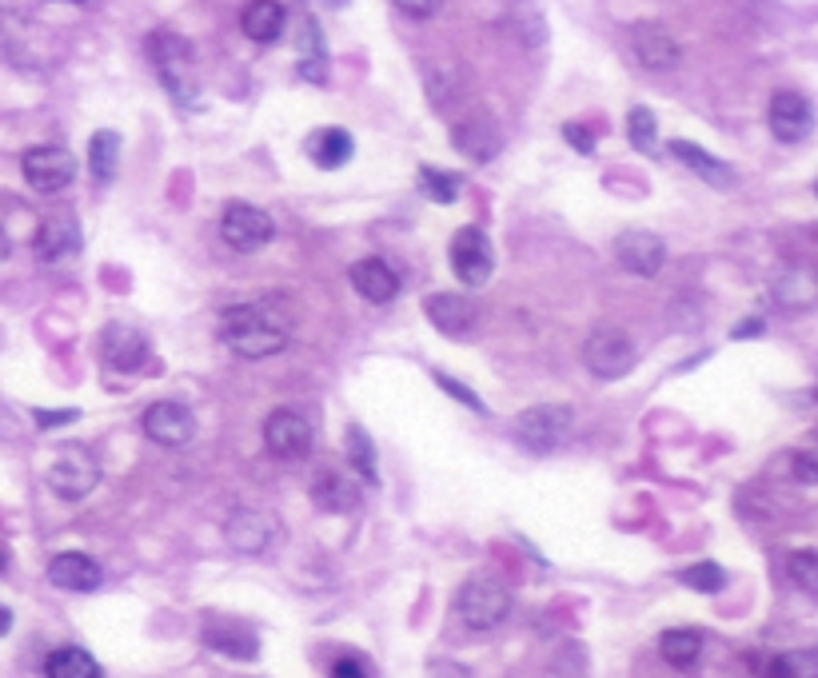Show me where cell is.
<instances>
[{"mask_svg": "<svg viewBox=\"0 0 818 678\" xmlns=\"http://www.w3.org/2000/svg\"><path fill=\"white\" fill-rule=\"evenodd\" d=\"M615 260L631 276L650 280V276H659L667 268V244L659 236H650V232H623L615 240Z\"/></svg>", "mask_w": 818, "mask_h": 678, "instance_id": "obj_14", "label": "cell"}, {"mask_svg": "<svg viewBox=\"0 0 818 678\" xmlns=\"http://www.w3.org/2000/svg\"><path fill=\"white\" fill-rule=\"evenodd\" d=\"M283 21H288V12H283L280 0H252L248 9L240 12V29L248 41L256 44H272L280 41L283 32Z\"/></svg>", "mask_w": 818, "mask_h": 678, "instance_id": "obj_21", "label": "cell"}, {"mask_svg": "<svg viewBox=\"0 0 818 678\" xmlns=\"http://www.w3.org/2000/svg\"><path fill=\"white\" fill-rule=\"evenodd\" d=\"M204 643H208L212 650H224V655H232V658H256V655H260V643H256L252 631H244L240 623H224V618L208 623V631H204Z\"/></svg>", "mask_w": 818, "mask_h": 678, "instance_id": "obj_24", "label": "cell"}, {"mask_svg": "<svg viewBox=\"0 0 818 678\" xmlns=\"http://www.w3.org/2000/svg\"><path fill=\"white\" fill-rule=\"evenodd\" d=\"M44 678H105V670L85 647H61L44 663Z\"/></svg>", "mask_w": 818, "mask_h": 678, "instance_id": "obj_27", "label": "cell"}, {"mask_svg": "<svg viewBox=\"0 0 818 678\" xmlns=\"http://www.w3.org/2000/svg\"><path fill=\"white\" fill-rule=\"evenodd\" d=\"M220 340L240 359H268L288 344V324L272 312V303H236L220 312Z\"/></svg>", "mask_w": 818, "mask_h": 678, "instance_id": "obj_1", "label": "cell"}, {"mask_svg": "<svg viewBox=\"0 0 818 678\" xmlns=\"http://www.w3.org/2000/svg\"><path fill=\"white\" fill-rule=\"evenodd\" d=\"M100 352H105L108 367L116 372H140L148 364V335L140 327H128V324H108L105 335H100Z\"/></svg>", "mask_w": 818, "mask_h": 678, "instance_id": "obj_16", "label": "cell"}, {"mask_svg": "<svg viewBox=\"0 0 818 678\" xmlns=\"http://www.w3.org/2000/svg\"><path fill=\"white\" fill-rule=\"evenodd\" d=\"M563 136L571 140V148H579V152H595V140H591L588 128H579V125H563Z\"/></svg>", "mask_w": 818, "mask_h": 678, "instance_id": "obj_40", "label": "cell"}, {"mask_svg": "<svg viewBox=\"0 0 818 678\" xmlns=\"http://www.w3.org/2000/svg\"><path fill=\"white\" fill-rule=\"evenodd\" d=\"M766 120H771V132H775V140H783V144H798V140H807L810 128H815L810 100L803 93H790V88L775 93Z\"/></svg>", "mask_w": 818, "mask_h": 678, "instance_id": "obj_15", "label": "cell"}, {"mask_svg": "<svg viewBox=\"0 0 818 678\" xmlns=\"http://www.w3.org/2000/svg\"><path fill=\"white\" fill-rule=\"evenodd\" d=\"M24 168V180H29V189L44 192V196H56V192H64L68 184L76 180V157L68 152V148L61 144H41V148H29L21 160Z\"/></svg>", "mask_w": 818, "mask_h": 678, "instance_id": "obj_6", "label": "cell"}, {"mask_svg": "<svg viewBox=\"0 0 818 678\" xmlns=\"http://www.w3.org/2000/svg\"><path fill=\"white\" fill-rule=\"evenodd\" d=\"M671 152L682 160V164L691 168L695 176H699V180H707L711 189H731V184H734L731 164H723V160L707 157V152H703V148H699V144H687V140H675V144H671Z\"/></svg>", "mask_w": 818, "mask_h": 678, "instance_id": "obj_23", "label": "cell"}, {"mask_svg": "<svg viewBox=\"0 0 818 678\" xmlns=\"http://www.w3.org/2000/svg\"><path fill=\"white\" fill-rule=\"evenodd\" d=\"M68 4H85V0H68Z\"/></svg>", "mask_w": 818, "mask_h": 678, "instance_id": "obj_48", "label": "cell"}, {"mask_svg": "<svg viewBox=\"0 0 818 678\" xmlns=\"http://www.w3.org/2000/svg\"><path fill=\"white\" fill-rule=\"evenodd\" d=\"M420 189H423V196H431L435 204H455V196H460V180L423 164L420 168Z\"/></svg>", "mask_w": 818, "mask_h": 678, "instance_id": "obj_32", "label": "cell"}, {"mask_svg": "<svg viewBox=\"0 0 818 678\" xmlns=\"http://www.w3.org/2000/svg\"><path fill=\"white\" fill-rule=\"evenodd\" d=\"M332 678H372V675H367V667L359 658H340L336 667H332Z\"/></svg>", "mask_w": 818, "mask_h": 678, "instance_id": "obj_41", "label": "cell"}, {"mask_svg": "<svg viewBox=\"0 0 818 678\" xmlns=\"http://www.w3.org/2000/svg\"><path fill=\"white\" fill-rule=\"evenodd\" d=\"M746 335H763V320H743L734 327V340H746Z\"/></svg>", "mask_w": 818, "mask_h": 678, "instance_id": "obj_44", "label": "cell"}, {"mask_svg": "<svg viewBox=\"0 0 818 678\" xmlns=\"http://www.w3.org/2000/svg\"><path fill=\"white\" fill-rule=\"evenodd\" d=\"M428 678H472V675H467L460 663H448V658H440V663H431V667H428Z\"/></svg>", "mask_w": 818, "mask_h": 678, "instance_id": "obj_42", "label": "cell"}, {"mask_svg": "<svg viewBox=\"0 0 818 678\" xmlns=\"http://www.w3.org/2000/svg\"><path fill=\"white\" fill-rule=\"evenodd\" d=\"M312 499L320 512H352L359 503V491L352 487V480H344L340 471H320L312 487Z\"/></svg>", "mask_w": 818, "mask_h": 678, "instance_id": "obj_25", "label": "cell"}, {"mask_svg": "<svg viewBox=\"0 0 818 678\" xmlns=\"http://www.w3.org/2000/svg\"><path fill=\"white\" fill-rule=\"evenodd\" d=\"M583 359H588L591 376L599 379H623L635 367V344L620 327H595L583 344Z\"/></svg>", "mask_w": 818, "mask_h": 678, "instance_id": "obj_7", "label": "cell"}, {"mask_svg": "<svg viewBox=\"0 0 818 678\" xmlns=\"http://www.w3.org/2000/svg\"><path fill=\"white\" fill-rule=\"evenodd\" d=\"M455 615L472 631H492V626H499L512 615V591L504 583H495V579H472L455 595Z\"/></svg>", "mask_w": 818, "mask_h": 678, "instance_id": "obj_3", "label": "cell"}, {"mask_svg": "<svg viewBox=\"0 0 818 678\" xmlns=\"http://www.w3.org/2000/svg\"><path fill=\"white\" fill-rule=\"evenodd\" d=\"M795 475H798V483H815L818 480L815 460H810V455H798V460H795Z\"/></svg>", "mask_w": 818, "mask_h": 678, "instance_id": "obj_43", "label": "cell"}, {"mask_svg": "<svg viewBox=\"0 0 818 678\" xmlns=\"http://www.w3.org/2000/svg\"><path fill=\"white\" fill-rule=\"evenodd\" d=\"M682 583L691 586V591H703V595H714V591H723L726 586V571L719 563H695L682 571Z\"/></svg>", "mask_w": 818, "mask_h": 678, "instance_id": "obj_35", "label": "cell"}, {"mask_svg": "<svg viewBox=\"0 0 818 678\" xmlns=\"http://www.w3.org/2000/svg\"><path fill=\"white\" fill-rule=\"evenodd\" d=\"M140 428L160 448H184L196 435V416L184 403H176V399H160V403H152L144 411Z\"/></svg>", "mask_w": 818, "mask_h": 678, "instance_id": "obj_11", "label": "cell"}, {"mask_svg": "<svg viewBox=\"0 0 818 678\" xmlns=\"http://www.w3.org/2000/svg\"><path fill=\"white\" fill-rule=\"evenodd\" d=\"M347 460H352V467L359 471V480L367 483H379V471H376V448H372V439H367L364 428H347Z\"/></svg>", "mask_w": 818, "mask_h": 678, "instance_id": "obj_31", "label": "cell"}, {"mask_svg": "<svg viewBox=\"0 0 818 678\" xmlns=\"http://www.w3.org/2000/svg\"><path fill=\"white\" fill-rule=\"evenodd\" d=\"M49 579H53L61 591H96V586L105 583V571H100V563L88 559V555L64 551L49 563Z\"/></svg>", "mask_w": 818, "mask_h": 678, "instance_id": "obj_18", "label": "cell"}, {"mask_svg": "<svg viewBox=\"0 0 818 678\" xmlns=\"http://www.w3.org/2000/svg\"><path fill=\"white\" fill-rule=\"evenodd\" d=\"M787 571H790V579H795L807 595H815L818 591V555L815 551H795L787 559Z\"/></svg>", "mask_w": 818, "mask_h": 678, "instance_id": "obj_36", "label": "cell"}, {"mask_svg": "<svg viewBox=\"0 0 818 678\" xmlns=\"http://www.w3.org/2000/svg\"><path fill=\"white\" fill-rule=\"evenodd\" d=\"M818 658L815 650H790V655L771 663V678H815Z\"/></svg>", "mask_w": 818, "mask_h": 678, "instance_id": "obj_33", "label": "cell"}, {"mask_svg": "<svg viewBox=\"0 0 818 678\" xmlns=\"http://www.w3.org/2000/svg\"><path fill=\"white\" fill-rule=\"evenodd\" d=\"M567 431H571V407L563 403H539L515 416V439L536 455L556 451L567 439Z\"/></svg>", "mask_w": 818, "mask_h": 678, "instance_id": "obj_5", "label": "cell"}, {"mask_svg": "<svg viewBox=\"0 0 818 678\" xmlns=\"http://www.w3.org/2000/svg\"><path fill=\"white\" fill-rule=\"evenodd\" d=\"M0 571H4V551H0Z\"/></svg>", "mask_w": 818, "mask_h": 678, "instance_id": "obj_47", "label": "cell"}, {"mask_svg": "<svg viewBox=\"0 0 818 678\" xmlns=\"http://www.w3.org/2000/svg\"><path fill=\"white\" fill-rule=\"evenodd\" d=\"M9 626H12V615H9V606L0 603V635H9Z\"/></svg>", "mask_w": 818, "mask_h": 678, "instance_id": "obj_45", "label": "cell"}, {"mask_svg": "<svg viewBox=\"0 0 818 678\" xmlns=\"http://www.w3.org/2000/svg\"><path fill=\"white\" fill-rule=\"evenodd\" d=\"M627 36H631V53H635V61H639L643 68H650V73H667V68L679 64L682 49L663 24L639 21V24H631Z\"/></svg>", "mask_w": 818, "mask_h": 678, "instance_id": "obj_12", "label": "cell"}, {"mask_svg": "<svg viewBox=\"0 0 818 678\" xmlns=\"http://www.w3.org/2000/svg\"><path fill=\"white\" fill-rule=\"evenodd\" d=\"M435 384H440V387H448V396H452V399H460V403H467V407H472V411H480V416H483V411H487V407H483V399L475 396L472 387L455 384L452 376H443V372H440V376H435Z\"/></svg>", "mask_w": 818, "mask_h": 678, "instance_id": "obj_37", "label": "cell"}, {"mask_svg": "<svg viewBox=\"0 0 818 678\" xmlns=\"http://www.w3.org/2000/svg\"><path fill=\"white\" fill-rule=\"evenodd\" d=\"M659 655L679 670L695 667L699 655H703V635L691 631V626H675V631H667V635L659 638Z\"/></svg>", "mask_w": 818, "mask_h": 678, "instance_id": "obj_28", "label": "cell"}, {"mask_svg": "<svg viewBox=\"0 0 818 678\" xmlns=\"http://www.w3.org/2000/svg\"><path fill=\"white\" fill-rule=\"evenodd\" d=\"M304 152H308V160H312L315 168L332 172V168H344L347 160H352L356 144H352V136H347L344 128H315V132L308 136Z\"/></svg>", "mask_w": 818, "mask_h": 678, "instance_id": "obj_20", "label": "cell"}, {"mask_svg": "<svg viewBox=\"0 0 818 678\" xmlns=\"http://www.w3.org/2000/svg\"><path fill=\"white\" fill-rule=\"evenodd\" d=\"M452 271L467 288H483L495 271V251L480 228H460L452 240Z\"/></svg>", "mask_w": 818, "mask_h": 678, "instance_id": "obj_9", "label": "cell"}, {"mask_svg": "<svg viewBox=\"0 0 818 678\" xmlns=\"http://www.w3.org/2000/svg\"><path fill=\"white\" fill-rule=\"evenodd\" d=\"M276 535H280L276 519L268 512H256V507H240L224 523V539L244 555H263L276 542Z\"/></svg>", "mask_w": 818, "mask_h": 678, "instance_id": "obj_13", "label": "cell"}, {"mask_svg": "<svg viewBox=\"0 0 818 678\" xmlns=\"http://www.w3.org/2000/svg\"><path fill=\"white\" fill-rule=\"evenodd\" d=\"M403 17H411V21H428V17H435V12L443 9V0H391Z\"/></svg>", "mask_w": 818, "mask_h": 678, "instance_id": "obj_38", "label": "cell"}, {"mask_svg": "<svg viewBox=\"0 0 818 678\" xmlns=\"http://www.w3.org/2000/svg\"><path fill=\"white\" fill-rule=\"evenodd\" d=\"M455 148L475 164H487L499 152V132L487 120H467V125L455 128Z\"/></svg>", "mask_w": 818, "mask_h": 678, "instance_id": "obj_26", "label": "cell"}, {"mask_svg": "<svg viewBox=\"0 0 818 678\" xmlns=\"http://www.w3.org/2000/svg\"><path fill=\"white\" fill-rule=\"evenodd\" d=\"M220 236H224V244L236 251H260L272 244L276 224L268 212L252 208V204H232L220 219Z\"/></svg>", "mask_w": 818, "mask_h": 678, "instance_id": "obj_10", "label": "cell"}, {"mask_svg": "<svg viewBox=\"0 0 818 678\" xmlns=\"http://www.w3.org/2000/svg\"><path fill=\"white\" fill-rule=\"evenodd\" d=\"M9 251H12V244H9V236H4V228H0V260H4Z\"/></svg>", "mask_w": 818, "mask_h": 678, "instance_id": "obj_46", "label": "cell"}, {"mask_svg": "<svg viewBox=\"0 0 818 678\" xmlns=\"http://www.w3.org/2000/svg\"><path fill=\"white\" fill-rule=\"evenodd\" d=\"M352 288H356L367 303H388V300H396V292H399V276L391 271V263L372 256V260L352 263Z\"/></svg>", "mask_w": 818, "mask_h": 678, "instance_id": "obj_19", "label": "cell"}, {"mask_svg": "<svg viewBox=\"0 0 818 678\" xmlns=\"http://www.w3.org/2000/svg\"><path fill=\"white\" fill-rule=\"evenodd\" d=\"M423 312H428L431 324L440 327L443 335H452V340L472 335L475 320H480L475 303L467 300V295H455V292H431L428 300H423Z\"/></svg>", "mask_w": 818, "mask_h": 678, "instance_id": "obj_17", "label": "cell"}, {"mask_svg": "<svg viewBox=\"0 0 818 678\" xmlns=\"http://www.w3.org/2000/svg\"><path fill=\"white\" fill-rule=\"evenodd\" d=\"M263 448L272 451L276 460H304L312 451V423L295 407H276L272 416L263 419Z\"/></svg>", "mask_w": 818, "mask_h": 678, "instance_id": "obj_8", "label": "cell"}, {"mask_svg": "<svg viewBox=\"0 0 818 678\" xmlns=\"http://www.w3.org/2000/svg\"><path fill=\"white\" fill-rule=\"evenodd\" d=\"M775 300L783 308H810L815 303V280L803 268H790L783 280L775 283Z\"/></svg>", "mask_w": 818, "mask_h": 678, "instance_id": "obj_30", "label": "cell"}, {"mask_svg": "<svg viewBox=\"0 0 818 678\" xmlns=\"http://www.w3.org/2000/svg\"><path fill=\"white\" fill-rule=\"evenodd\" d=\"M627 136H631V144L639 148V152H655V136H659V125H655L650 108H631Z\"/></svg>", "mask_w": 818, "mask_h": 678, "instance_id": "obj_34", "label": "cell"}, {"mask_svg": "<svg viewBox=\"0 0 818 678\" xmlns=\"http://www.w3.org/2000/svg\"><path fill=\"white\" fill-rule=\"evenodd\" d=\"M116 160H120V136L116 132H96L93 144H88V168L100 184L116 176Z\"/></svg>", "mask_w": 818, "mask_h": 678, "instance_id": "obj_29", "label": "cell"}, {"mask_svg": "<svg viewBox=\"0 0 818 678\" xmlns=\"http://www.w3.org/2000/svg\"><path fill=\"white\" fill-rule=\"evenodd\" d=\"M76 419V411L73 407H64V411H36V428H61V423H73Z\"/></svg>", "mask_w": 818, "mask_h": 678, "instance_id": "obj_39", "label": "cell"}, {"mask_svg": "<svg viewBox=\"0 0 818 678\" xmlns=\"http://www.w3.org/2000/svg\"><path fill=\"white\" fill-rule=\"evenodd\" d=\"M148 56L157 64L160 80L172 93V100L184 108H196V64H192V49L176 32H157L148 41Z\"/></svg>", "mask_w": 818, "mask_h": 678, "instance_id": "obj_2", "label": "cell"}, {"mask_svg": "<svg viewBox=\"0 0 818 678\" xmlns=\"http://www.w3.org/2000/svg\"><path fill=\"white\" fill-rule=\"evenodd\" d=\"M76 248H80V228H76L73 216L44 219L41 232H36V256L41 260H61V256H68Z\"/></svg>", "mask_w": 818, "mask_h": 678, "instance_id": "obj_22", "label": "cell"}, {"mask_svg": "<svg viewBox=\"0 0 818 678\" xmlns=\"http://www.w3.org/2000/svg\"><path fill=\"white\" fill-rule=\"evenodd\" d=\"M96 483H100V463H96L93 451L80 448V443L61 448V455L49 467V487H53L56 499L80 503L85 495H93Z\"/></svg>", "mask_w": 818, "mask_h": 678, "instance_id": "obj_4", "label": "cell"}]
</instances>
